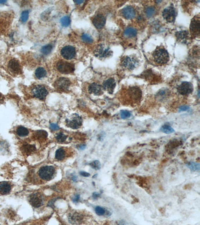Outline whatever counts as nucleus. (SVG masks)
Listing matches in <instances>:
<instances>
[{"label": "nucleus", "mask_w": 200, "mask_h": 225, "mask_svg": "<svg viewBox=\"0 0 200 225\" xmlns=\"http://www.w3.org/2000/svg\"><path fill=\"white\" fill-rule=\"evenodd\" d=\"M155 9L154 7H148L146 10V14L147 16L149 18H151L155 14Z\"/></svg>", "instance_id": "2f4dec72"}, {"label": "nucleus", "mask_w": 200, "mask_h": 225, "mask_svg": "<svg viewBox=\"0 0 200 225\" xmlns=\"http://www.w3.org/2000/svg\"><path fill=\"white\" fill-rule=\"evenodd\" d=\"M56 67L58 71L64 74L72 73L75 71V65L63 60L59 61Z\"/></svg>", "instance_id": "39448f33"}, {"label": "nucleus", "mask_w": 200, "mask_h": 225, "mask_svg": "<svg viewBox=\"0 0 200 225\" xmlns=\"http://www.w3.org/2000/svg\"><path fill=\"white\" fill-rule=\"evenodd\" d=\"M83 41L86 43L90 44L93 43V39L91 36L88 34H83L81 37Z\"/></svg>", "instance_id": "c756f323"}, {"label": "nucleus", "mask_w": 200, "mask_h": 225, "mask_svg": "<svg viewBox=\"0 0 200 225\" xmlns=\"http://www.w3.org/2000/svg\"><path fill=\"white\" fill-rule=\"evenodd\" d=\"M65 155H66L65 151L64 149L61 148L58 149L56 152V159L59 161H62L64 159Z\"/></svg>", "instance_id": "b1692460"}, {"label": "nucleus", "mask_w": 200, "mask_h": 225, "mask_svg": "<svg viewBox=\"0 0 200 225\" xmlns=\"http://www.w3.org/2000/svg\"><path fill=\"white\" fill-rule=\"evenodd\" d=\"M137 34V31L132 28H129L126 29L124 32V35L128 38H132L135 37Z\"/></svg>", "instance_id": "393cba45"}, {"label": "nucleus", "mask_w": 200, "mask_h": 225, "mask_svg": "<svg viewBox=\"0 0 200 225\" xmlns=\"http://www.w3.org/2000/svg\"><path fill=\"white\" fill-rule=\"evenodd\" d=\"M35 147L33 145H27L24 147V150H25L26 152L28 153H31L33 152L35 150Z\"/></svg>", "instance_id": "4c0bfd02"}, {"label": "nucleus", "mask_w": 200, "mask_h": 225, "mask_svg": "<svg viewBox=\"0 0 200 225\" xmlns=\"http://www.w3.org/2000/svg\"><path fill=\"white\" fill-rule=\"evenodd\" d=\"M61 23L64 27H68L71 23V19L70 17L68 16H65L63 17L61 19Z\"/></svg>", "instance_id": "7c9ffc66"}, {"label": "nucleus", "mask_w": 200, "mask_h": 225, "mask_svg": "<svg viewBox=\"0 0 200 225\" xmlns=\"http://www.w3.org/2000/svg\"><path fill=\"white\" fill-rule=\"evenodd\" d=\"M162 17L169 23H174L176 17V12L173 6H170L164 10L162 12Z\"/></svg>", "instance_id": "1a4fd4ad"}, {"label": "nucleus", "mask_w": 200, "mask_h": 225, "mask_svg": "<svg viewBox=\"0 0 200 225\" xmlns=\"http://www.w3.org/2000/svg\"><path fill=\"white\" fill-rule=\"evenodd\" d=\"M29 12L28 11H23L22 12L21 16V20L22 22L25 23L27 21L29 18Z\"/></svg>", "instance_id": "c9c22d12"}, {"label": "nucleus", "mask_w": 200, "mask_h": 225, "mask_svg": "<svg viewBox=\"0 0 200 225\" xmlns=\"http://www.w3.org/2000/svg\"><path fill=\"white\" fill-rule=\"evenodd\" d=\"M112 52L109 47L104 44H100L97 47L94 54L100 59H105L112 55Z\"/></svg>", "instance_id": "20e7f679"}, {"label": "nucleus", "mask_w": 200, "mask_h": 225, "mask_svg": "<svg viewBox=\"0 0 200 225\" xmlns=\"http://www.w3.org/2000/svg\"><path fill=\"white\" fill-rule=\"evenodd\" d=\"M52 50H53V46L52 45H47L43 46L42 48L41 51L44 55H49L51 53V52H52Z\"/></svg>", "instance_id": "cd10ccee"}, {"label": "nucleus", "mask_w": 200, "mask_h": 225, "mask_svg": "<svg viewBox=\"0 0 200 225\" xmlns=\"http://www.w3.org/2000/svg\"><path fill=\"white\" fill-rule=\"evenodd\" d=\"M106 19L103 15L98 14L95 17L93 20V24L97 29H101L105 25Z\"/></svg>", "instance_id": "f3484780"}, {"label": "nucleus", "mask_w": 200, "mask_h": 225, "mask_svg": "<svg viewBox=\"0 0 200 225\" xmlns=\"http://www.w3.org/2000/svg\"><path fill=\"white\" fill-rule=\"evenodd\" d=\"M189 109V107H188L187 106H183L182 107H181L179 109V111L182 112V111H187Z\"/></svg>", "instance_id": "a19ab883"}, {"label": "nucleus", "mask_w": 200, "mask_h": 225, "mask_svg": "<svg viewBox=\"0 0 200 225\" xmlns=\"http://www.w3.org/2000/svg\"><path fill=\"white\" fill-rule=\"evenodd\" d=\"M67 126L73 129H79L82 126L83 119L81 117L77 114H74L66 119Z\"/></svg>", "instance_id": "0eeeda50"}, {"label": "nucleus", "mask_w": 200, "mask_h": 225, "mask_svg": "<svg viewBox=\"0 0 200 225\" xmlns=\"http://www.w3.org/2000/svg\"><path fill=\"white\" fill-rule=\"evenodd\" d=\"M33 95L35 97L41 100H45L48 94V92L46 88L41 85H38L33 88Z\"/></svg>", "instance_id": "6e6552de"}, {"label": "nucleus", "mask_w": 200, "mask_h": 225, "mask_svg": "<svg viewBox=\"0 0 200 225\" xmlns=\"http://www.w3.org/2000/svg\"><path fill=\"white\" fill-rule=\"evenodd\" d=\"M90 166H91L92 168H93L94 169L96 170H98L100 169L101 165L99 161L98 160L93 161L90 164Z\"/></svg>", "instance_id": "f704fd0d"}, {"label": "nucleus", "mask_w": 200, "mask_h": 225, "mask_svg": "<svg viewBox=\"0 0 200 225\" xmlns=\"http://www.w3.org/2000/svg\"><path fill=\"white\" fill-rule=\"evenodd\" d=\"M141 90L137 87H131L127 88L123 92L121 97L125 104L137 105L139 103L141 99Z\"/></svg>", "instance_id": "f257e3e1"}, {"label": "nucleus", "mask_w": 200, "mask_h": 225, "mask_svg": "<svg viewBox=\"0 0 200 225\" xmlns=\"http://www.w3.org/2000/svg\"><path fill=\"white\" fill-rule=\"evenodd\" d=\"M8 69L11 73L19 74L21 73V67L19 62L16 59H12L8 64Z\"/></svg>", "instance_id": "2eb2a0df"}, {"label": "nucleus", "mask_w": 200, "mask_h": 225, "mask_svg": "<svg viewBox=\"0 0 200 225\" xmlns=\"http://www.w3.org/2000/svg\"><path fill=\"white\" fill-rule=\"evenodd\" d=\"M29 202L34 208H39L44 204V199L40 193H34L30 197Z\"/></svg>", "instance_id": "9b49d317"}, {"label": "nucleus", "mask_w": 200, "mask_h": 225, "mask_svg": "<svg viewBox=\"0 0 200 225\" xmlns=\"http://www.w3.org/2000/svg\"><path fill=\"white\" fill-rule=\"evenodd\" d=\"M80 174L81 176H82L84 177H88L90 176V174L89 173H88L86 172H81Z\"/></svg>", "instance_id": "79ce46f5"}, {"label": "nucleus", "mask_w": 200, "mask_h": 225, "mask_svg": "<svg viewBox=\"0 0 200 225\" xmlns=\"http://www.w3.org/2000/svg\"><path fill=\"white\" fill-rule=\"evenodd\" d=\"M69 218L70 222L73 224H79L82 220L81 216L77 212H74L70 214Z\"/></svg>", "instance_id": "412c9836"}, {"label": "nucleus", "mask_w": 200, "mask_h": 225, "mask_svg": "<svg viewBox=\"0 0 200 225\" xmlns=\"http://www.w3.org/2000/svg\"><path fill=\"white\" fill-rule=\"evenodd\" d=\"M95 212L99 216H103L106 214L105 209L100 206H97L95 208Z\"/></svg>", "instance_id": "72a5a7b5"}, {"label": "nucleus", "mask_w": 200, "mask_h": 225, "mask_svg": "<svg viewBox=\"0 0 200 225\" xmlns=\"http://www.w3.org/2000/svg\"><path fill=\"white\" fill-rule=\"evenodd\" d=\"M100 195L98 193H96V192H94L93 193V198L96 199L98 198L99 197H100Z\"/></svg>", "instance_id": "37998d69"}, {"label": "nucleus", "mask_w": 200, "mask_h": 225, "mask_svg": "<svg viewBox=\"0 0 200 225\" xmlns=\"http://www.w3.org/2000/svg\"><path fill=\"white\" fill-rule=\"evenodd\" d=\"M189 36V33L186 31H183L179 32H177L176 34V36L177 37L178 40L181 42L186 41Z\"/></svg>", "instance_id": "4be33fe9"}, {"label": "nucleus", "mask_w": 200, "mask_h": 225, "mask_svg": "<svg viewBox=\"0 0 200 225\" xmlns=\"http://www.w3.org/2000/svg\"><path fill=\"white\" fill-rule=\"evenodd\" d=\"M35 74L36 78L38 79H40L46 76L47 72L45 69L42 67H39L36 69Z\"/></svg>", "instance_id": "5701e85b"}, {"label": "nucleus", "mask_w": 200, "mask_h": 225, "mask_svg": "<svg viewBox=\"0 0 200 225\" xmlns=\"http://www.w3.org/2000/svg\"><path fill=\"white\" fill-rule=\"evenodd\" d=\"M131 114L130 112L127 111H122L121 112V117L123 119H126L127 118H130Z\"/></svg>", "instance_id": "e433bc0d"}, {"label": "nucleus", "mask_w": 200, "mask_h": 225, "mask_svg": "<svg viewBox=\"0 0 200 225\" xmlns=\"http://www.w3.org/2000/svg\"><path fill=\"white\" fill-rule=\"evenodd\" d=\"M47 133L44 131H40L38 132L37 137H38L39 138L44 139L45 138L47 137Z\"/></svg>", "instance_id": "58836bf2"}, {"label": "nucleus", "mask_w": 200, "mask_h": 225, "mask_svg": "<svg viewBox=\"0 0 200 225\" xmlns=\"http://www.w3.org/2000/svg\"><path fill=\"white\" fill-rule=\"evenodd\" d=\"M161 131L165 134H170L174 132L175 131L172 127H171V126L166 124L163 125L162 127H161Z\"/></svg>", "instance_id": "bb28decb"}, {"label": "nucleus", "mask_w": 200, "mask_h": 225, "mask_svg": "<svg viewBox=\"0 0 200 225\" xmlns=\"http://www.w3.org/2000/svg\"><path fill=\"white\" fill-rule=\"evenodd\" d=\"M74 2L77 5H80L84 3V1H74Z\"/></svg>", "instance_id": "a18cd8bd"}, {"label": "nucleus", "mask_w": 200, "mask_h": 225, "mask_svg": "<svg viewBox=\"0 0 200 225\" xmlns=\"http://www.w3.org/2000/svg\"><path fill=\"white\" fill-rule=\"evenodd\" d=\"M11 186L7 182H2L0 184V193L5 195L10 193L11 191Z\"/></svg>", "instance_id": "aec40b11"}, {"label": "nucleus", "mask_w": 200, "mask_h": 225, "mask_svg": "<svg viewBox=\"0 0 200 225\" xmlns=\"http://www.w3.org/2000/svg\"><path fill=\"white\" fill-rule=\"evenodd\" d=\"M61 55L66 60H72L74 59L76 55V49L74 47L67 46L63 47L61 50Z\"/></svg>", "instance_id": "f8f14e48"}, {"label": "nucleus", "mask_w": 200, "mask_h": 225, "mask_svg": "<svg viewBox=\"0 0 200 225\" xmlns=\"http://www.w3.org/2000/svg\"><path fill=\"white\" fill-rule=\"evenodd\" d=\"M71 85L70 80L64 77L59 78L54 83V87L60 91L65 92L68 90Z\"/></svg>", "instance_id": "9d476101"}, {"label": "nucleus", "mask_w": 200, "mask_h": 225, "mask_svg": "<svg viewBox=\"0 0 200 225\" xmlns=\"http://www.w3.org/2000/svg\"><path fill=\"white\" fill-rule=\"evenodd\" d=\"M50 127V129L53 131H57L59 129V126L57 124H51Z\"/></svg>", "instance_id": "ea45409f"}, {"label": "nucleus", "mask_w": 200, "mask_h": 225, "mask_svg": "<svg viewBox=\"0 0 200 225\" xmlns=\"http://www.w3.org/2000/svg\"><path fill=\"white\" fill-rule=\"evenodd\" d=\"M17 134L20 137H25L28 135L29 131L24 127H19L17 130Z\"/></svg>", "instance_id": "a878e982"}, {"label": "nucleus", "mask_w": 200, "mask_h": 225, "mask_svg": "<svg viewBox=\"0 0 200 225\" xmlns=\"http://www.w3.org/2000/svg\"><path fill=\"white\" fill-rule=\"evenodd\" d=\"M188 167L192 172H199L200 171V165L196 162H191L188 165Z\"/></svg>", "instance_id": "c85d7f7f"}, {"label": "nucleus", "mask_w": 200, "mask_h": 225, "mask_svg": "<svg viewBox=\"0 0 200 225\" xmlns=\"http://www.w3.org/2000/svg\"><path fill=\"white\" fill-rule=\"evenodd\" d=\"M193 85L191 83L188 82H184L178 88V91L181 95H189L190 94L193 92Z\"/></svg>", "instance_id": "4468645a"}, {"label": "nucleus", "mask_w": 200, "mask_h": 225, "mask_svg": "<svg viewBox=\"0 0 200 225\" xmlns=\"http://www.w3.org/2000/svg\"><path fill=\"white\" fill-rule=\"evenodd\" d=\"M80 199V196L79 195H77L76 196L74 197V198L73 199V201L75 202H77L79 201Z\"/></svg>", "instance_id": "c03bdc74"}, {"label": "nucleus", "mask_w": 200, "mask_h": 225, "mask_svg": "<svg viewBox=\"0 0 200 225\" xmlns=\"http://www.w3.org/2000/svg\"><path fill=\"white\" fill-rule=\"evenodd\" d=\"M55 173V168L50 166L43 167L39 171L40 177L43 180L50 181L52 180L54 177Z\"/></svg>", "instance_id": "423d86ee"}, {"label": "nucleus", "mask_w": 200, "mask_h": 225, "mask_svg": "<svg viewBox=\"0 0 200 225\" xmlns=\"http://www.w3.org/2000/svg\"><path fill=\"white\" fill-rule=\"evenodd\" d=\"M153 56L155 62L158 64H166L169 60V53L164 48H159L156 49L154 51Z\"/></svg>", "instance_id": "f03ea898"}, {"label": "nucleus", "mask_w": 200, "mask_h": 225, "mask_svg": "<svg viewBox=\"0 0 200 225\" xmlns=\"http://www.w3.org/2000/svg\"><path fill=\"white\" fill-rule=\"evenodd\" d=\"M89 92L90 94H93L97 96H100L103 93V88L102 86L97 83H93L89 87Z\"/></svg>", "instance_id": "a211bd4d"}, {"label": "nucleus", "mask_w": 200, "mask_h": 225, "mask_svg": "<svg viewBox=\"0 0 200 225\" xmlns=\"http://www.w3.org/2000/svg\"><path fill=\"white\" fill-rule=\"evenodd\" d=\"M116 86V83L114 79L110 78L106 80L103 84V88L109 94H112L114 92Z\"/></svg>", "instance_id": "dca6fc26"}, {"label": "nucleus", "mask_w": 200, "mask_h": 225, "mask_svg": "<svg viewBox=\"0 0 200 225\" xmlns=\"http://www.w3.org/2000/svg\"><path fill=\"white\" fill-rule=\"evenodd\" d=\"M67 139V136H66L64 133H59L57 136H56V140L58 142L60 143H63L66 141Z\"/></svg>", "instance_id": "473e14b6"}, {"label": "nucleus", "mask_w": 200, "mask_h": 225, "mask_svg": "<svg viewBox=\"0 0 200 225\" xmlns=\"http://www.w3.org/2000/svg\"><path fill=\"white\" fill-rule=\"evenodd\" d=\"M200 17L199 16H195L192 20L190 25V32L192 35L196 37L200 36Z\"/></svg>", "instance_id": "ddd939ff"}, {"label": "nucleus", "mask_w": 200, "mask_h": 225, "mask_svg": "<svg viewBox=\"0 0 200 225\" xmlns=\"http://www.w3.org/2000/svg\"><path fill=\"white\" fill-rule=\"evenodd\" d=\"M6 3V1H0V4H4Z\"/></svg>", "instance_id": "49530a36"}, {"label": "nucleus", "mask_w": 200, "mask_h": 225, "mask_svg": "<svg viewBox=\"0 0 200 225\" xmlns=\"http://www.w3.org/2000/svg\"><path fill=\"white\" fill-rule=\"evenodd\" d=\"M139 60L136 56H126L122 59L121 66L125 69L132 71L137 68L139 65Z\"/></svg>", "instance_id": "7ed1b4c3"}, {"label": "nucleus", "mask_w": 200, "mask_h": 225, "mask_svg": "<svg viewBox=\"0 0 200 225\" xmlns=\"http://www.w3.org/2000/svg\"><path fill=\"white\" fill-rule=\"evenodd\" d=\"M122 14L127 19H132L135 17L136 12L133 8L131 6H127L122 10Z\"/></svg>", "instance_id": "6ab92c4d"}]
</instances>
